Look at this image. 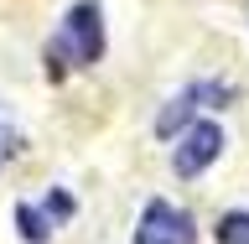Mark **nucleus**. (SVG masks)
Instances as JSON below:
<instances>
[{"instance_id":"nucleus-7","label":"nucleus","mask_w":249,"mask_h":244,"mask_svg":"<svg viewBox=\"0 0 249 244\" xmlns=\"http://www.w3.org/2000/svg\"><path fill=\"white\" fill-rule=\"evenodd\" d=\"M11 151H16V130H11V120L0 114V167L11 161Z\"/></svg>"},{"instance_id":"nucleus-1","label":"nucleus","mask_w":249,"mask_h":244,"mask_svg":"<svg viewBox=\"0 0 249 244\" xmlns=\"http://www.w3.org/2000/svg\"><path fill=\"white\" fill-rule=\"evenodd\" d=\"M99 52H104L99 5H93V0H78L73 11L62 16L57 37L47 42V68H52V62H57V68H89V62H99Z\"/></svg>"},{"instance_id":"nucleus-3","label":"nucleus","mask_w":249,"mask_h":244,"mask_svg":"<svg viewBox=\"0 0 249 244\" xmlns=\"http://www.w3.org/2000/svg\"><path fill=\"white\" fill-rule=\"evenodd\" d=\"M62 218H73V198L68 192H47L42 203H16V224H21L26 244H47Z\"/></svg>"},{"instance_id":"nucleus-2","label":"nucleus","mask_w":249,"mask_h":244,"mask_svg":"<svg viewBox=\"0 0 249 244\" xmlns=\"http://www.w3.org/2000/svg\"><path fill=\"white\" fill-rule=\"evenodd\" d=\"M135 244H192V218L171 203H145L140 213V229H135Z\"/></svg>"},{"instance_id":"nucleus-6","label":"nucleus","mask_w":249,"mask_h":244,"mask_svg":"<svg viewBox=\"0 0 249 244\" xmlns=\"http://www.w3.org/2000/svg\"><path fill=\"white\" fill-rule=\"evenodd\" d=\"M218 244H249V213H223L218 218Z\"/></svg>"},{"instance_id":"nucleus-5","label":"nucleus","mask_w":249,"mask_h":244,"mask_svg":"<svg viewBox=\"0 0 249 244\" xmlns=\"http://www.w3.org/2000/svg\"><path fill=\"white\" fill-rule=\"evenodd\" d=\"M197 99H223V83H197V89H187V94H177L166 109H161V120H156V130L161 135H171L177 130V120H187L192 109H197Z\"/></svg>"},{"instance_id":"nucleus-4","label":"nucleus","mask_w":249,"mask_h":244,"mask_svg":"<svg viewBox=\"0 0 249 244\" xmlns=\"http://www.w3.org/2000/svg\"><path fill=\"white\" fill-rule=\"evenodd\" d=\"M218 151H223V130H218L213 120L192 125V130L177 140V177H197L208 161H218Z\"/></svg>"}]
</instances>
